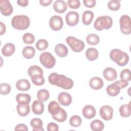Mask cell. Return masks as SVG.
Returning a JSON list of instances; mask_svg holds the SVG:
<instances>
[{"label":"cell","instance_id":"obj_32","mask_svg":"<svg viewBox=\"0 0 131 131\" xmlns=\"http://www.w3.org/2000/svg\"><path fill=\"white\" fill-rule=\"evenodd\" d=\"M33 83L37 86L42 85L45 83V79L42 75L35 74L31 77Z\"/></svg>","mask_w":131,"mask_h":131},{"label":"cell","instance_id":"obj_4","mask_svg":"<svg viewBox=\"0 0 131 131\" xmlns=\"http://www.w3.org/2000/svg\"><path fill=\"white\" fill-rule=\"evenodd\" d=\"M29 17L25 15L14 16L11 20L12 26L16 30H24L27 29L30 25Z\"/></svg>","mask_w":131,"mask_h":131},{"label":"cell","instance_id":"obj_30","mask_svg":"<svg viewBox=\"0 0 131 131\" xmlns=\"http://www.w3.org/2000/svg\"><path fill=\"white\" fill-rule=\"evenodd\" d=\"M86 42L89 45L95 46L99 43L100 41L99 37L95 34H90L86 37Z\"/></svg>","mask_w":131,"mask_h":131},{"label":"cell","instance_id":"obj_7","mask_svg":"<svg viewBox=\"0 0 131 131\" xmlns=\"http://www.w3.org/2000/svg\"><path fill=\"white\" fill-rule=\"evenodd\" d=\"M40 63L46 68H53L56 63V59L51 53L45 52L42 53L39 56Z\"/></svg>","mask_w":131,"mask_h":131},{"label":"cell","instance_id":"obj_40","mask_svg":"<svg viewBox=\"0 0 131 131\" xmlns=\"http://www.w3.org/2000/svg\"><path fill=\"white\" fill-rule=\"evenodd\" d=\"M11 86L6 83H3L0 84V93L1 95H5L10 93Z\"/></svg>","mask_w":131,"mask_h":131},{"label":"cell","instance_id":"obj_8","mask_svg":"<svg viewBox=\"0 0 131 131\" xmlns=\"http://www.w3.org/2000/svg\"><path fill=\"white\" fill-rule=\"evenodd\" d=\"M120 27L121 32L125 35H128L131 32L130 18L127 15H123L121 16L120 20Z\"/></svg>","mask_w":131,"mask_h":131},{"label":"cell","instance_id":"obj_12","mask_svg":"<svg viewBox=\"0 0 131 131\" xmlns=\"http://www.w3.org/2000/svg\"><path fill=\"white\" fill-rule=\"evenodd\" d=\"M65 19L68 25L74 26L79 22V15L76 11H70L67 14Z\"/></svg>","mask_w":131,"mask_h":131},{"label":"cell","instance_id":"obj_28","mask_svg":"<svg viewBox=\"0 0 131 131\" xmlns=\"http://www.w3.org/2000/svg\"><path fill=\"white\" fill-rule=\"evenodd\" d=\"M22 54L25 58L31 59L34 56L35 54V50L33 47L26 46L23 49Z\"/></svg>","mask_w":131,"mask_h":131},{"label":"cell","instance_id":"obj_5","mask_svg":"<svg viewBox=\"0 0 131 131\" xmlns=\"http://www.w3.org/2000/svg\"><path fill=\"white\" fill-rule=\"evenodd\" d=\"M113 25L112 18L107 15L99 16L96 18L94 23V27L95 29L98 31H101L104 29H110Z\"/></svg>","mask_w":131,"mask_h":131},{"label":"cell","instance_id":"obj_15","mask_svg":"<svg viewBox=\"0 0 131 131\" xmlns=\"http://www.w3.org/2000/svg\"><path fill=\"white\" fill-rule=\"evenodd\" d=\"M82 114L86 119H91L96 116V111L93 106L86 105L83 108Z\"/></svg>","mask_w":131,"mask_h":131},{"label":"cell","instance_id":"obj_31","mask_svg":"<svg viewBox=\"0 0 131 131\" xmlns=\"http://www.w3.org/2000/svg\"><path fill=\"white\" fill-rule=\"evenodd\" d=\"M90 127L94 131H101L103 129L104 125L101 121L99 120H95L91 123Z\"/></svg>","mask_w":131,"mask_h":131},{"label":"cell","instance_id":"obj_17","mask_svg":"<svg viewBox=\"0 0 131 131\" xmlns=\"http://www.w3.org/2000/svg\"><path fill=\"white\" fill-rule=\"evenodd\" d=\"M53 7L54 10L59 13H63L67 9L66 3L62 0H57L55 1Z\"/></svg>","mask_w":131,"mask_h":131},{"label":"cell","instance_id":"obj_10","mask_svg":"<svg viewBox=\"0 0 131 131\" xmlns=\"http://www.w3.org/2000/svg\"><path fill=\"white\" fill-rule=\"evenodd\" d=\"M99 114L100 117L104 120H110L113 118V108L110 105H105L100 108Z\"/></svg>","mask_w":131,"mask_h":131},{"label":"cell","instance_id":"obj_3","mask_svg":"<svg viewBox=\"0 0 131 131\" xmlns=\"http://www.w3.org/2000/svg\"><path fill=\"white\" fill-rule=\"evenodd\" d=\"M110 57L112 61L121 67L126 65L129 60L128 54L118 49H113L110 52Z\"/></svg>","mask_w":131,"mask_h":131},{"label":"cell","instance_id":"obj_47","mask_svg":"<svg viewBox=\"0 0 131 131\" xmlns=\"http://www.w3.org/2000/svg\"><path fill=\"white\" fill-rule=\"evenodd\" d=\"M17 4L21 7H26L28 5V0H18L17 1Z\"/></svg>","mask_w":131,"mask_h":131},{"label":"cell","instance_id":"obj_26","mask_svg":"<svg viewBox=\"0 0 131 131\" xmlns=\"http://www.w3.org/2000/svg\"><path fill=\"white\" fill-rule=\"evenodd\" d=\"M87 59L90 61H94L98 57L99 53L97 49L94 48H90L87 49L85 52Z\"/></svg>","mask_w":131,"mask_h":131},{"label":"cell","instance_id":"obj_25","mask_svg":"<svg viewBox=\"0 0 131 131\" xmlns=\"http://www.w3.org/2000/svg\"><path fill=\"white\" fill-rule=\"evenodd\" d=\"M94 18V13L92 11H85L82 14V21L85 25H89L91 24Z\"/></svg>","mask_w":131,"mask_h":131},{"label":"cell","instance_id":"obj_42","mask_svg":"<svg viewBox=\"0 0 131 131\" xmlns=\"http://www.w3.org/2000/svg\"><path fill=\"white\" fill-rule=\"evenodd\" d=\"M47 130L48 131H58L59 127L57 124L54 122H50L47 125Z\"/></svg>","mask_w":131,"mask_h":131},{"label":"cell","instance_id":"obj_14","mask_svg":"<svg viewBox=\"0 0 131 131\" xmlns=\"http://www.w3.org/2000/svg\"><path fill=\"white\" fill-rule=\"evenodd\" d=\"M104 78L107 81H112L115 80L117 77V73L116 71L110 67L105 68L103 72Z\"/></svg>","mask_w":131,"mask_h":131},{"label":"cell","instance_id":"obj_36","mask_svg":"<svg viewBox=\"0 0 131 131\" xmlns=\"http://www.w3.org/2000/svg\"><path fill=\"white\" fill-rule=\"evenodd\" d=\"M36 47L39 51H43L48 47V42L44 39H39L36 43Z\"/></svg>","mask_w":131,"mask_h":131},{"label":"cell","instance_id":"obj_1","mask_svg":"<svg viewBox=\"0 0 131 131\" xmlns=\"http://www.w3.org/2000/svg\"><path fill=\"white\" fill-rule=\"evenodd\" d=\"M48 80L51 84L65 90L71 89L74 85V82L72 79L57 73H51L48 77Z\"/></svg>","mask_w":131,"mask_h":131},{"label":"cell","instance_id":"obj_44","mask_svg":"<svg viewBox=\"0 0 131 131\" xmlns=\"http://www.w3.org/2000/svg\"><path fill=\"white\" fill-rule=\"evenodd\" d=\"M114 82L115 83H116L117 84H118L119 86V87L120 88V89H123V88H125L126 86H127L128 85V81L122 80H118V81H116Z\"/></svg>","mask_w":131,"mask_h":131},{"label":"cell","instance_id":"obj_38","mask_svg":"<svg viewBox=\"0 0 131 131\" xmlns=\"http://www.w3.org/2000/svg\"><path fill=\"white\" fill-rule=\"evenodd\" d=\"M120 79L121 80L129 81L131 79V73L129 69H126L123 70L120 73Z\"/></svg>","mask_w":131,"mask_h":131},{"label":"cell","instance_id":"obj_48","mask_svg":"<svg viewBox=\"0 0 131 131\" xmlns=\"http://www.w3.org/2000/svg\"><path fill=\"white\" fill-rule=\"evenodd\" d=\"M0 25H1L0 35H3L6 32V26H5V24L3 23H2V22L0 23Z\"/></svg>","mask_w":131,"mask_h":131},{"label":"cell","instance_id":"obj_2","mask_svg":"<svg viewBox=\"0 0 131 131\" xmlns=\"http://www.w3.org/2000/svg\"><path fill=\"white\" fill-rule=\"evenodd\" d=\"M48 111L51 114L52 118L59 122H63L67 118L66 111L60 107L59 104L56 101H51L48 105Z\"/></svg>","mask_w":131,"mask_h":131},{"label":"cell","instance_id":"obj_13","mask_svg":"<svg viewBox=\"0 0 131 131\" xmlns=\"http://www.w3.org/2000/svg\"><path fill=\"white\" fill-rule=\"evenodd\" d=\"M58 100L61 105L63 106H68L71 103L72 98L71 95L68 93L62 92L58 95Z\"/></svg>","mask_w":131,"mask_h":131},{"label":"cell","instance_id":"obj_37","mask_svg":"<svg viewBox=\"0 0 131 131\" xmlns=\"http://www.w3.org/2000/svg\"><path fill=\"white\" fill-rule=\"evenodd\" d=\"M120 2L119 1L112 0L109 1L107 4L108 9L112 11H117L120 8Z\"/></svg>","mask_w":131,"mask_h":131},{"label":"cell","instance_id":"obj_29","mask_svg":"<svg viewBox=\"0 0 131 131\" xmlns=\"http://www.w3.org/2000/svg\"><path fill=\"white\" fill-rule=\"evenodd\" d=\"M16 100L18 103L29 104L31 101V96L28 94L19 93L16 97Z\"/></svg>","mask_w":131,"mask_h":131},{"label":"cell","instance_id":"obj_6","mask_svg":"<svg viewBox=\"0 0 131 131\" xmlns=\"http://www.w3.org/2000/svg\"><path fill=\"white\" fill-rule=\"evenodd\" d=\"M66 42L72 50L75 52L82 51L85 47L83 41L73 36H69L66 38Z\"/></svg>","mask_w":131,"mask_h":131},{"label":"cell","instance_id":"obj_35","mask_svg":"<svg viewBox=\"0 0 131 131\" xmlns=\"http://www.w3.org/2000/svg\"><path fill=\"white\" fill-rule=\"evenodd\" d=\"M69 123L73 127H77L79 126L82 123V119L80 116L74 115L71 117L69 120Z\"/></svg>","mask_w":131,"mask_h":131},{"label":"cell","instance_id":"obj_18","mask_svg":"<svg viewBox=\"0 0 131 131\" xmlns=\"http://www.w3.org/2000/svg\"><path fill=\"white\" fill-rule=\"evenodd\" d=\"M32 111L36 115H41L44 111V104L39 100H35L32 104Z\"/></svg>","mask_w":131,"mask_h":131},{"label":"cell","instance_id":"obj_19","mask_svg":"<svg viewBox=\"0 0 131 131\" xmlns=\"http://www.w3.org/2000/svg\"><path fill=\"white\" fill-rule=\"evenodd\" d=\"M17 113L20 116H26L30 113V108L29 104L18 103L16 106Z\"/></svg>","mask_w":131,"mask_h":131},{"label":"cell","instance_id":"obj_43","mask_svg":"<svg viewBox=\"0 0 131 131\" xmlns=\"http://www.w3.org/2000/svg\"><path fill=\"white\" fill-rule=\"evenodd\" d=\"M84 5L88 8H93L96 4L95 0H84L83 1Z\"/></svg>","mask_w":131,"mask_h":131},{"label":"cell","instance_id":"obj_34","mask_svg":"<svg viewBox=\"0 0 131 131\" xmlns=\"http://www.w3.org/2000/svg\"><path fill=\"white\" fill-rule=\"evenodd\" d=\"M28 73L30 77L35 74H41L42 75L43 74L42 70L39 67L35 65L31 66L29 68L28 71Z\"/></svg>","mask_w":131,"mask_h":131},{"label":"cell","instance_id":"obj_33","mask_svg":"<svg viewBox=\"0 0 131 131\" xmlns=\"http://www.w3.org/2000/svg\"><path fill=\"white\" fill-rule=\"evenodd\" d=\"M50 96L49 92L45 89H41L38 91L37 93V97L40 101L43 102L47 101Z\"/></svg>","mask_w":131,"mask_h":131},{"label":"cell","instance_id":"obj_46","mask_svg":"<svg viewBox=\"0 0 131 131\" xmlns=\"http://www.w3.org/2000/svg\"><path fill=\"white\" fill-rule=\"evenodd\" d=\"M52 2V0H40L39 3L43 6H48L50 5Z\"/></svg>","mask_w":131,"mask_h":131},{"label":"cell","instance_id":"obj_27","mask_svg":"<svg viewBox=\"0 0 131 131\" xmlns=\"http://www.w3.org/2000/svg\"><path fill=\"white\" fill-rule=\"evenodd\" d=\"M119 112L121 116L123 117H128L131 114L130 102L128 104L122 105L119 108Z\"/></svg>","mask_w":131,"mask_h":131},{"label":"cell","instance_id":"obj_20","mask_svg":"<svg viewBox=\"0 0 131 131\" xmlns=\"http://www.w3.org/2000/svg\"><path fill=\"white\" fill-rule=\"evenodd\" d=\"M31 84L27 79H21L18 80L16 83L17 89L20 91H27L30 88Z\"/></svg>","mask_w":131,"mask_h":131},{"label":"cell","instance_id":"obj_11","mask_svg":"<svg viewBox=\"0 0 131 131\" xmlns=\"http://www.w3.org/2000/svg\"><path fill=\"white\" fill-rule=\"evenodd\" d=\"M0 10L1 13L4 16H9L13 12V7L8 0L0 1Z\"/></svg>","mask_w":131,"mask_h":131},{"label":"cell","instance_id":"obj_21","mask_svg":"<svg viewBox=\"0 0 131 131\" xmlns=\"http://www.w3.org/2000/svg\"><path fill=\"white\" fill-rule=\"evenodd\" d=\"M55 53L60 57H66L68 53L67 47L62 43H58L55 47Z\"/></svg>","mask_w":131,"mask_h":131},{"label":"cell","instance_id":"obj_16","mask_svg":"<svg viewBox=\"0 0 131 131\" xmlns=\"http://www.w3.org/2000/svg\"><path fill=\"white\" fill-rule=\"evenodd\" d=\"M90 87L95 90L101 89L103 86V81L102 79L98 77H94L90 79L89 81Z\"/></svg>","mask_w":131,"mask_h":131},{"label":"cell","instance_id":"obj_9","mask_svg":"<svg viewBox=\"0 0 131 131\" xmlns=\"http://www.w3.org/2000/svg\"><path fill=\"white\" fill-rule=\"evenodd\" d=\"M63 25V19L61 17L58 15L52 16L49 20V26L51 29L54 31L60 30Z\"/></svg>","mask_w":131,"mask_h":131},{"label":"cell","instance_id":"obj_22","mask_svg":"<svg viewBox=\"0 0 131 131\" xmlns=\"http://www.w3.org/2000/svg\"><path fill=\"white\" fill-rule=\"evenodd\" d=\"M15 46L12 43H7L2 49V53L5 56L8 57L12 55L15 52Z\"/></svg>","mask_w":131,"mask_h":131},{"label":"cell","instance_id":"obj_41","mask_svg":"<svg viewBox=\"0 0 131 131\" xmlns=\"http://www.w3.org/2000/svg\"><path fill=\"white\" fill-rule=\"evenodd\" d=\"M67 5L70 8L76 9L80 7V2L79 0H68Z\"/></svg>","mask_w":131,"mask_h":131},{"label":"cell","instance_id":"obj_45","mask_svg":"<svg viewBox=\"0 0 131 131\" xmlns=\"http://www.w3.org/2000/svg\"><path fill=\"white\" fill-rule=\"evenodd\" d=\"M20 130L27 131L28 129V127H27V125H26L25 124H19L15 126V130Z\"/></svg>","mask_w":131,"mask_h":131},{"label":"cell","instance_id":"obj_39","mask_svg":"<svg viewBox=\"0 0 131 131\" xmlns=\"http://www.w3.org/2000/svg\"><path fill=\"white\" fill-rule=\"evenodd\" d=\"M23 40L26 44L30 45L34 42L35 37L32 34L30 33H27L23 35Z\"/></svg>","mask_w":131,"mask_h":131},{"label":"cell","instance_id":"obj_23","mask_svg":"<svg viewBox=\"0 0 131 131\" xmlns=\"http://www.w3.org/2000/svg\"><path fill=\"white\" fill-rule=\"evenodd\" d=\"M120 88L115 82L108 85L106 88L107 94L111 96H116L118 95L120 92Z\"/></svg>","mask_w":131,"mask_h":131},{"label":"cell","instance_id":"obj_24","mask_svg":"<svg viewBox=\"0 0 131 131\" xmlns=\"http://www.w3.org/2000/svg\"><path fill=\"white\" fill-rule=\"evenodd\" d=\"M30 125L33 127V131L44 130L42 128L43 123L42 120L38 118L32 119L30 121Z\"/></svg>","mask_w":131,"mask_h":131}]
</instances>
